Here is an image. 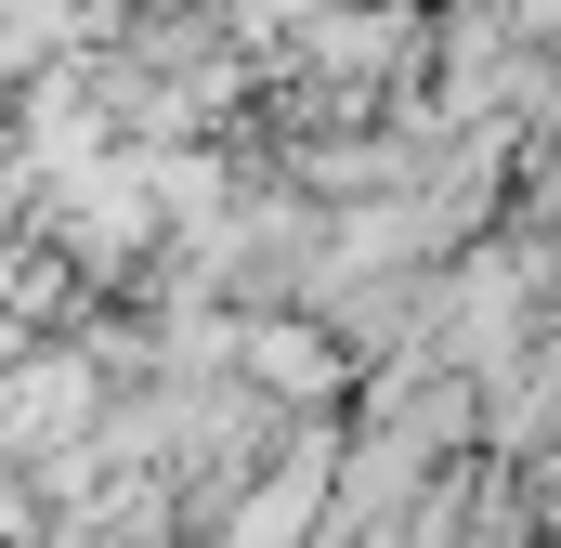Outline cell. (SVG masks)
<instances>
[{
  "label": "cell",
  "mask_w": 561,
  "mask_h": 548,
  "mask_svg": "<svg viewBox=\"0 0 561 548\" xmlns=\"http://www.w3.org/2000/svg\"><path fill=\"white\" fill-rule=\"evenodd\" d=\"M79 418V366L66 353H39V366H13V392H0V431L26 444V431H66Z\"/></svg>",
  "instance_id": "obj_1"
}]
</instances>
